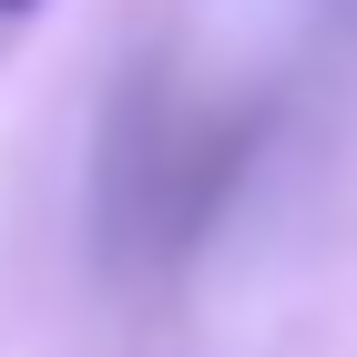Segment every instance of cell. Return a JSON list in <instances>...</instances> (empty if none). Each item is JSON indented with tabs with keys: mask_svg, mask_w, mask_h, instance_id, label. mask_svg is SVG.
<instances>
[{
	"mask_svg": "<svg viewBox=\"0 0 357 357\" xmlns=\"http://www.w3.org/2000/svg\"><path fill=\"white\" fill-rule=\"evenodd\" d=\"M255 153V123L245 112H123V143H112V215L143 225L153 245H174L184 225L215 215V194L235 184V164Z\"/></svg>",
	"mask_w": 357,
	"mask_h": 357,
	"instance_id": "6da1fadb",
	"label": "cell"
},
{
	"mask_svg": "<svg viewBox=\"0 0 357 357\" xmlns=\"http://www.w3.org/2000/svg\"><path fill=\"white\" fill-rule=\"evenodd\" d=\"M41 10H52V0H0V52H10V41H21V31L41 21Z\"/></svg>",
	"mask_w": 357,
	"mask_h": 357,
	"instance_id": "7a4b0ae2",
	"label": "cell"
}]
</instances>
